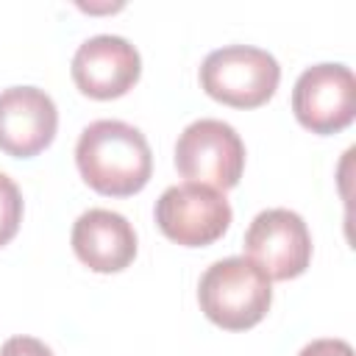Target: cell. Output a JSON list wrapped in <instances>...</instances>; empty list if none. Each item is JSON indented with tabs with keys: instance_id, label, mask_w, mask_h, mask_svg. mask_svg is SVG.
Listing matches in <instances>:
<instances>
[{
	"instance_id": "cell-1",
	"label": "cell",
	"mask_w": 356,
	"mask_h": 356,
	"mask_svg": "<svg viewBox=\"0 0 356 356\" xmlns=\"http://www.w3.org/2000/svg\"><path fill=\"white\" fill-rule=\"evenodd\" d=\"M81 178L100 195L128 197L145 189L153 172V153L145 134L122 120L89 122L75 145Z\"/></svg>"
},
{
	"instance_id": "cell-2",
	"label": "cell",
	"mask_w": 356,
	"mask_h": 356,
	"mask_svg": "<svg viewBox=\"0 0 356 356\" xmlns=\"http://www.w3.org/2000/svg\"><path fill=\"white\" fill-rule=\"evenodd\" d=\"M197 300L214 325L225 331H245L261 323L270 312L273 286L267 273L248 256H228L200 275Z\"/></svg>"
},
{
	"instance_id": "cell-3",
	"label": "cell",
	"mask_w": 356,
	"mask_h": 356,
	"mask_svg": "<svg viewBox=\"0 0 356 356\" xmlns=\"http://www.w3.org/2000/svg\"><path fill=\"white\" fill-rule=\"evenodd\" d=\"M281 81V67L273 53L250 44H225L211 50L200 64V86L209 97L234 106H264Z\"/></svg>"
},
{
	"instance_id": "cell-4",
	"label": "cell",
	"mask_w": 356,
	"mask_h": 356,
	"mask_svg": "<svg viewBox=\"0 0 356 356\" xmlns=\"http://www.w3.org/2000/svg\"><path fill=\"white\" fill-rule=\"evenodd\" d=\"M175 167L192 184H203L217 192L234 189L245 170V142L234 125L222 120H195L175 142Z\"/></svg>"
},
{
	"instance_id": "cell-5",
	"label": "cell",
	"mask_w": 356,
	"mask_h": 356,
	"mask_svg": "<svg viewBox=\"0 0 356 356\" xmlns=\"http://www.w3.org/2000/svg\"><path fill=\"white\" fill-rule=\"evenodd\" d=\"M156 222L161 234L184 248L217 242L231 225V206L222 192L203 184H175L156 200Z\"/></svg>"
},
{
	"instance_id": "cell-6",
	"label": "cell",
	"mask_w": 356,
	"mask_h": 356,
	"mask_svg": "<svg viewBox=\"0 0 356 356\" xmlns=\"http://www.w3.org/2000/svg\"><path fill=\"white\" fill-rule=\"evenodd\" d=\"M245 253L270 281H289L306 273L312 261V236L298 211L264 209L245 231Z\"/></svg>"
},
{
	"instance_id": "cell-7",
	"label": "cell",
	"mask_w": 356,
	"mask_h": 356,
	"mask_svg": "<svg viewBox=\"0 0 356 356\" xmlns=\"http://www.w3.org/2000/svg\"><path fill=\"white\" fill-rule=\"evenodd\" d=\"M292 111L312 134H337L356 117V78L345 64H314L292 89Z\"/></svg>"
},
{
	"instance_id": "cell-8",
	"label": "cell",
	"mask_w": 356,
	"mask_h": 356,
	"mask_svg": "<svg viewBox=\"0 0 356 356\" xmlns=\"http://www.w3.org/2000/svg\"><path fill=\"white\" fill-rule=\"evenodd\" d=\"M72 81L75 86L95 100L122 97L142 72L139 50L114 33H97L86 39L72 56Z\"/></svg>"
},
{
	"instance_id": "cell-9",
	"label": "cell",
	"mask_w": 356,
	"mask_h": 356,
	"mask_svg": "<svg viewBox=\"0 0 356 356\" xmlns=\"http://www.w3.org/2000/svg\"><path fill=\"white\" fill-rule=\"evenodd\" d=\"M58 128V108L44 89L8 86L0 92V150L17 159L42 153Z\"/></svg>"
},
{
	"instance_id": "cell-10",
	"label": "cell",
	"mask_w": 356,
	"mask_h": 356,
	"mask_svg": "<svg viewBox=\"0 0 356 356\" xmlns=\"http://www.w3.org/2000/svg\"><path fill=\"white\" fill-rule=\"evenodd\" d=\"M72 250L95 273H120L136 256V234L122 214L89 209L72 225Z\"/></svg>"
},
{
	"instance_id": "cell-11",
	"label": "cell",
	"mask_w": 356,
	"mask_h": 356,
	"mask_svg": "<svg viewBox=\"0 0 356 356\" xmlns=\"http://www.w3.org/2000/svg\"><path fill=\"white\" fill-rule=\"evenodd\" d=\"M19 222H22L19 186L6 172H0V248L14 239V234L19 231Z\"/></svg>"
},
{
	"instance_id": "cell-12",
	"label": "cell",
	"mask_w": 356,
	"mask_h": 356,
	"mask_svg": "<svg viewBox=\"0 0 356 356\" xmlns=\"http://www.w3.org/2000/svg\"><path fill=\"white\" fill-rule=\"evenodd\" d=\"M0 356H53V350L33 337H11L3 342Z\"/></svg>"
},
{
	"instance_id": "cell-13",
	"label": "cell",
	"mask_w": 356,
	"mask_h": 356,
	"mask_svg": "<svg viewBox=\"0 0 356 356\" xmlns=\"http://www.w3.org/2000/svg\"><path fill=\"white\" fill-rule=\"evenodd\" d=\"M298 356H353V348L345 339H314Z\"/></svg>"
}]
</instances>
